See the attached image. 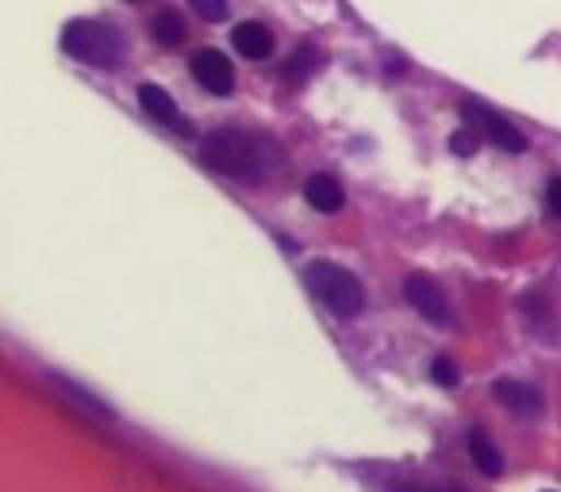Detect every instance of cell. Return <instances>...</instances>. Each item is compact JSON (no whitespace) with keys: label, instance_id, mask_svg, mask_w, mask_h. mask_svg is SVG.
<instances>
[{"label":"cell","instance_id":"obj_9","mask_svg":"<svg viewBox=\"0 0 561 492\" xmlns=\"http://www.w3.org/2000/svg\"><path fill=\"white\" fill-rule=\"evenodd\" d=\"M305 201L312 204L316 211H339L346 204V193H343V185H339L331 173H316V178H308V185H305Z\"/></svg>","mask_w":561,"mask_h":492},{"label":"cell","instance_id":"obj_17","mask_svg":"<svg viewBox=\"0 0 561 492\" xmlns=\"http://www.w3.org/2000/svg\"><path fill=\"white\" fill-rule=\"evenodd\" d=\"M546 196H550V208L561 216V178H553V181H550V193H546Z\"/></svg>","mask_w":561,"mask_h":492},{"label":"cell","instance_id":"obj_12","mask_svg":"<svg viewBox=\"0 0 561 492\" xmlns=\"http://www.w3.org/2000/svg\"><path fill=\"white\" fill-rule=\"evenodd\" d=\"M150 35H154V43H162V47H181V43H185V20H181V12L162 9L154 16V24H150Z\"/></svg>","mask_w":561,"mask_h":492},{"label":"cell","instance_id":"obj_1","mask_svg":"<svg viewBox=\"0 0 561 492\" xmlns=\"http://www.w3.org/2000/svg\"><path fill=\"white\" fill-rule=\"evenodd\" d=\"M201 158L208 170L234 181H262L270 170V147L247 131H216L201 142Z\"/></svg>","mask_w":561,"mask_h":492},{"label":"cell","instance_id":"obj_10","mask_svg":"<svg viewBox=\"0 0 561 492\" xmlns=\"http://www.w3.org/2000/svg\"><path fill=\"white\" fill-rule=\"evenodd\" d=\"M231 43H234V50H239V55L257 58V62L273 55V32H270L265 24H254V20H250V24H239V27H234V32H231Z\"/></svg>","mask_w":561,"mask_h":492},{"label":"cell","instance_id":"obj_13","mask_svg":"<svg viewBox=\"0 0 561 492\" xmlns=\"http://www.w3.org/2000/svg\"><path fill=\"white\" fill-rule=\"evenodd\" d=\"M312 70H316V47H300L297 55L289 58V66H285V78H289L293 85H300Z\"/></svg>","mask_w":561,"mask_h":492},{"label":"cell","instance_id":"obj_16","mask_svg":"<svg viewBox=\"0 0 561 492\" xmlns=\"http://www.w3.org/2000/svg\"><path fill=\"white\" fill-rule=\"evenodd\" d=\"M477 147H481V139H477L473 127H461V131H454V135H450V150H454V155L473 158V155H477Z\"/></svg>","mask_w":561,"mask_h":492},{"label":"cell","instance_id":"obj_11","mask_svg":"<svg viewBox=\"0 0 561 492\" xmlns=\"http://www.w3.org/2000/svg\"><path fill=\"white\" fill-rule=\"evenodd\" d=\"M469 458H473V466L481 469L484 477L504 473V458H500V450L492 446V438L484 435V431H469Z\"/></svg>","mask_w":561,"mask_h":492},{"label":"cell","instance_id":"obj_2","mask_svg":"<svg viewBox=\"0 0 561 492\" xmlns=\"http://www.w3.org/2000/svg\"><path fill=\"white\" fill-rule=\"evenodd\" d=\"M62 50L85 66L112 70V66H119L127 58V39L124 32H116L112 24H101V20H70L62 27Z\"/></svg>","mask_w":561,"mask_h":492},{"label":"cell","instance_id":"obj_14","mask_svg":"<svg viewBox=\"0 0 561 492\" xmlns=\"http://www.w3.org/2000/svg\"><path fill=\"white\" fill-rule=\"evenodd\" d=\"M193 4V12L201 20H208V24H216V20L227 16V9H231V0H188Z\"/></svg>","mask_w":561,"mask_h":492},{"label":"cell","instance_id":"obj_6","mask_svg":"<svg viewBox=\"0 0 561 492\" xmlns=\"http://www.w3.org/2000/svg\"><path fill=\"white\" fill-rule=\"evenodd\" d=\"M139 104H142V112L154 119V124H165L173 135H185V139L193 135V124L181 116L178 104H173V96L165 93L162 85H150V81H147V85H139Z\"/></svg>","mask_w":561,"mask_h":492},{"label":"cell","instance_id":"obj_8","mask_svg":"<svg viewBox=\"0 0 561 492\" xmlns=\"http://www.w3.org/2000/svg\"><path fill=\"white\" fill-rule=\"evenodd\" d=\"M492 397H496L500 404L507 408V412L523 415V420H535V415H542V408H546L542 392H538L535 385L507 381V377H500V381L492 385Z\"/></svg>","mask_w":561,"mask_h":492},{"label":"cell","instance_id":"obj_18","mask_svg":"<svg viewBox=\"0 0 561 492\" xmlns=\"http://www.w3.org/2000/svg\"><path fill=\"white\" fill-rule=\"evenodd\" d=\"M392 492H431V489H412V484H404V489H392Z\"/></svg>","mask_w":561,"mask_h":492},{"label":"cell","instance_id":"obj_5","mask_svg":"<svg viewBox=\"0 0 561 492\" xmlns=\"http://www.w3.org/2000/svg\"><path fill=\"white\" fill-rule=\"evenodd\" d=\"M461 116L473 124V131H481L484 139L492 142V147H500V150H512V155H519L523 147H527V139H523V131L515 124H507L500 112H492V108H484L481 101H466L461 104Z\"/></svg>","mask_w":561,"mask_h":492},{"label":"cell","instance_id":"obj_15","mask_svg":"<svg viewBox=\"0 0 561 492\" xmlns=\"http://www.w3.org/2000/svg\"><path fill=\"white\" fill-rule=\"evenodd\" d=\"M431 377H435L438 385H443V389H454V385H458V366H454L450 358H446V354H438L435 362H431Z\"/></svg>","mask_w":561,"mask_h":492},{"label":"cell","instance_id":"obj_4","mask_svg":"<svg viewBox=\"0 0 561 492\" xmlns=\"http://www.w3.org/2000/svg\"><path fill=\"white\" fill-rule=\"evenodd\" d=\"M404 297H408V305H412L415 312H420L427 323H435V328H454L450 297H446L443 285H438L435 277L412 274V277L404 282Z\"/></svg>","mask_w":561,"mask_h":492},{"label":"cell","instance_id":"obj_3","mask_svg":"<svg viewBox=\"0 0 561 492\" xmlns=\"http://www.w3.org/2000/svg\"><path fill=\"white\" fill-rule=\"evenodd\" d=\"M308 285H312V293L323 300V308H328L331 316H339V320H354V316L366 308V293H362V282L351 274V270H343L339 262H312L308 266Z\"/></svg>","mask_w":561,"mask_h":492},{"label":"cell","instance_id":"obj_7","mask_svg":"<svg viewBox=\"0 0 561 492\" xmlns=\"http://www.w3.org/2000/svg\"><path fill=\"white\" fill-rule=\"evenodd\" d=\"M193 78L201 81V89H208V93H216V96H231V89H234V70H231V62H227V55H219V50H196Z\"/></svg>","mask_w":561,"mask_h":492}]
</instances>
